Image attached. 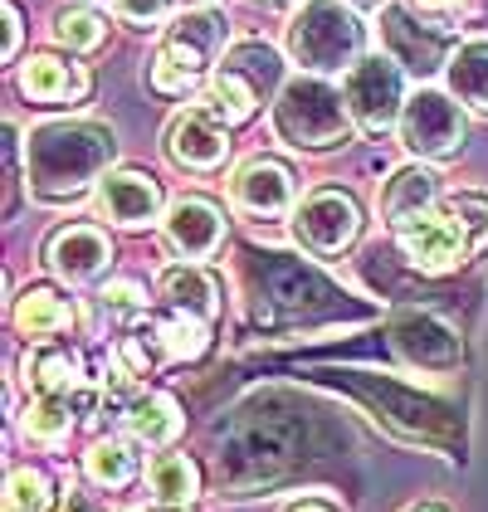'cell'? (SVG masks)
<instances>
[{"label": "cell", "instance_id": "cell-1", "mask_svg": "<svg viewBox=\"0 0 488 512\" xmlns=\"http://www.w3.org/2000/svg\"><path fill=\"white\" fill-rule=\"evenodd\" d=\"M118 157V137L103 122H44L25 142V186L35 200H74Z\"/></svg>", "mask_w": 488, "mask_h": 512}, {"label": "cell", "instance_id": "cell-2", "mask_svg": "<svg viewBox=\"0 0 488 512\" xmlns=\"http://www.w3.org/2000/svg\"><path fill=\"white\" fill-rule=\"evenodd\" d=\"M362 20L347 0H303L288 20V54L308 74H337L352 69L362 54Z\"/></svg>", "mask_w": 488, "mask_h": 512}, {"label": "cell", "instance_id": "cell-3", "mask_svg": "<svg viewBox=\"0 0 488 512\" xmlns=\"http://www.w3.org/2000/svg\"><path fill=\"white\" fill-rule=\"evenodd\" d=\"M274 127L288 147H308V152H323L347 142L352 132V113H347V98L323 79H288L274 98Z\"/></svg>", "mask_w": 488, "mask_h": 512}, {"label": "cell", "instance_id": "cell-4", "mask_svg": "<svg viewBox=\"0 0 488 512\" xmlns=\"http://www.w3.org/2000/svg\"><path fill=\"white\" fill-rule=\"evenodd\" d=\"M225 40H230V25H225L220 10H186L166 30L162 54L152 64V88L157 93H186L225 54Z\"/></svg>", "mask_w": 488, "mask_h": 512}, {"label": "cell", "instance_id": "cell-5", "mask_svg": "<svg viewBox=\"0 0 488 512\" xmlns=\"http://www.w3.org/2000/svg\"><path fill=\"white\" fill-rule=\"evenodd\" d=\"M342 98H347V113L362 127L366 137H381L391 127H401V113H406V79H401V64L391 54H371V59H357L347 69V83H342Z\"/></svg>", "mask_w": 488, "mask_h": 512}, {"label": "cell", "instance_id": "cell-6", "mask_svg": "<svg viewBox=\"0 0 488 512\" xmlns=\"http://www.w3.org/2000/svg\"><path fill=\"white\" fill-rule=\"evenodd\" d=\"M401 142L420 161L459 157V147H464V113H459V103L449 93H440V88L410 93L406 113H401Z\"/></svg>", "mask_w": 488, "mask_h": 512}, {"label": "cell", "instance_id": "cell-7", "mask_svg": "<svg viewBox=\"0 0 488 512\" xmlns=\"http://www.w3.org/2000/svg\"><path fill=\"white\" fill-rule=\"evenodd\" d=\"M401 235V249H406V259L415 269H425V274H445L454 264H464L469 259V249H479V235H474V225L445 205V210H430V215H420V220H410L406 230H396Z\"/></svg>", "mask_w": 488, "mask_h": 512}, {"label": "cell", "instance_id": "cell-8", "mask_svg": "<svg viewBox=\"0 0 488 512\" xmlns=\"http://www.w3.org/2000/svg\"><path fill=\"white\" fill-rule=\"evenodd\" d=\"M293 230L313 254H342L352 239L362 235V210L347 191H313L293 210Z\"/></svg>", "mask_w": 488, "mask_h": 512}, {"label": "cell", "instance_id": "cell-9", "mask_svg": "<svg viewBox=\"0 0 488 512\" xmlns=\"http://www.w3.org/2000/svg\"><path fill=\"white\" fill-rule=\"evenodd\" d=\"M230 200H235V210L259 215V220L284 215L288 205L298 200V176L274 157H249L240 171L230 176Z\"/></svg>", "mask_w": 488, "mask_h": 512}, {"label": "cell", "instance_id": "cell-10", "mask_svg": "<svg viewBox=\"0 0 488 512\" xmlns=\"http://www.w3.org/2000/svg\"><path fill=\"white\" fill-rule=\"evenodd\" d=\"M166 152H171V161L181 171H215L220 161L230 157V127L210 108H186L166 127Z\"/></svg>", "mask_w": 488, "mask_h": 512}, {"label": "cell", "instance_id": "cell-11", "mask_svg": "<svg viewBox=\"0 0 488 512\" xmlns=\"http://www.w3.org/2000/svg\"><path fill=\"white\" fill-rule=\"evenodd\" d=\"M44 259H49V269L64 278V283H93V278L108 274L113 244H108L103 230H93V225H69V230H54V235H49Z\"/></svg>", "mask_w": 488, "mask_h": 512}, {"label": "cell", "instance_id": "cell-12", "mask_svg": "<svg viewBox=\"0 0 488 512\" xmlns=\"http://www.w3.org/2000/svg\"><path fill=\"white\" fill-rule=\"evenodd\" d=\"M381 35H386L391 59H396L401 69H410V74H420V79L435 74L440 64H449L445 59L449 35L445 30H420L406 5H386V10H381Z\"/></svg>", "mask_w": 488, "mask_h": 512}, {"label": "cell", "instance_id": "cell-13", "mask_svg": "<svg viewBox=\"0 0 488 512\" xmlns=\"http://www.w3.org/2000/svg\"><path fill=\"white\" fill-rule=\"evenodd\" d=\"M98 215L127 230H142L162 215V186L147 171H108L98 181Z\"/></svg>", "mask_w": 488, "mask_h": 512}, {"label": "cell", "instance_id": "cell-14", "mask_svg": "<svg viewBox=\"0 0 488 512\" xmlns=\"http://www.w3.org/2000/svg\"><path fill=\"white\" fill-rule=\"evenodd\" d=\"M225 239V215L201 196H181L166 215V244L181 259H210Z\"/></svg>", "mask_w": 488, "mask_h": 512}, {"label": "cell", "instance_id": "cell-15", "mask_svg": "<svg viewBox=\"0 0 488 512\" xmlns=\"http://www.w3.org/2000/svg\"><path fill=\"white\" fill-rule=\"evenodd\" d=\"M20 88H25V98H35V103H49V108H59V103H83L88 98V69L74 64V59H59V54H35L25 69H20Z\"/></svg>", "mask_w": 488, "mask_h": 512}, {"label": "cell", "instance_id": "cell-16", "mask_svg": "<svg viewBox=\"0 0 488 512\" xmlns=\"http://www.w3.org/2000/svg\"><path fill=\"white\" fill-rule=\"evenodd\" d=\"M435 205H440V176H435L430 166H401V171L386 181V191H381V215H386L396 230H406L410 220L430 215Z\"/></svg>", "mask_w": 488, "mask_h": 512}, {"label": "cell", "instance_id": "cell-17", "mask_svg": "<svg viewBox=\"0 0 488 512\" xmlns=\"http://www.w3.org/2000/svg\"><path fill=\"white\" fill-rule=\"evenodd\" d=\"M20 371H25V386L35 395H69L79 391L83 381V361L74 347H64V342H35L25 361H20Z\"/></svg>", "mask_w": 488, "mask_h": 512}, {"label": "cell", "instance_id": "cell-18", "mask_svg": "<svg viewBox=\"0 0 488 512\" xmlns=\"http://www.w3.org/2000/svg\"><path fill=\"white\" fill-rule=\"evenodd\" d=\"M15 332L20 337H30V342H49V337H59V332H69L74 327V303L64 298V293H54V288H25L20 298H15Z\"/></svg>", "mask_w": 488, "mask_h": 512}, {"label": "cell", "instance_id": "cell-19", "mask_svg": "<svg viewBox=\"0 0 488 512\" xmlns=\"http://www.w3.org/2000/svg\"><path fill=\"white\" fill-rule=\"evenodd\" d=\"M157 288H162V298L176 308V313L186 317H201L210 322L215 308H220V288H215V278L205 274L201 264H166L162 274H157Z\"/></svg>", "mask_w": 488, "mask_h": 512}, {"label": "cell", "instance_id": "cell-20", "mask_svg": "<svg viewBox=\"0 0 488 512\" xmlns=\"http://www.w3.org/2000/svg\"><path fill=\"white\" fill-rule=\"evenodd\" d=\"M122 425L137 444H171L181 434V410L171 395H137L132 405H122Z\"/></svg>", "mask_w": 488, "mask_h": 512}, {"label": "cell", "instance_id": "cell-21", "mask_svg": "<svg viewBox=\"0 0 488 512\" xmlns=\"http://www.w3.org/2000/svg\"><path fill=\"white\" fill-rule=\"evenodd\" d=\"M445 74H449V93H454L464 108L488 113V40L459 44V49L449 54Z\"/></svg>", "mask_w": 488, "mask_h": 512}, {"label": "cell", "instance_id": "cell-22", "mask_svg": "<svg viewBox=\"0 0 488 512\" xmlns=\"http://www.w3.org/2000/svg\"><path fill=\"white\" fill-rule=\"evenodd\" d=\"M264 103V93L254 88V79H244L235 64H220L215 69V79L205 83V108L215 113V118L225 122H244V118H254V108Z\"/></svg>", "mask_w": 488, "mask_h": 512}, {"label": "cell", "instance_id": "cell-23", "mask_svg": "<svg viewBox=\"0 0 488 512\" xmlns=\"http://www.w3.org/2000/svg\"><path fill=\"white\" fill-rule=\"evenodd\" d=\"M20 430L40 449H59L74 434V405H69V395H35L30 410H25V420H20Z\"/></svg>", "mask_w": 488, "mask_h": 512}, {"label": "cell", "instance_id": "cell-24", "mask_svg": "<svg viewBox=\"0 0 488 512\" xmlns=\"http://www.w3.org/2000/svg\"><path fill=\"white\" fill-rule=\"evenodd\" d=\"M83 469H88V478H93L98 488H127V483L142 473V454H137L127 439H98V444L88 449Z\"/></svg>", "mask_w": 488, "mask_h": 512}, {"label": "cell", "instance_id": "cell-25", "mask_svg": "<svg viewBox=\"0 0 488 512\" xmlns=\"http://www.w3.org/2000/svg\"><path fill=\"white\" fill-rule=\"evenodd\" d=\"M147 478H152V498L166 503V508H186V503L201 493V469H196L186 454H162Z\"/></svg>", "mask_w": 488, "mask_h": 512}, {"label": "cell", "instance_id": "cell-26", "mask_svg": "<svg viewBox=\"0 0 488 512\" xmlns=\"http://www.w3.org/2000/svg\"><path fill=\"white\" fill-rule=\"evenodd\" d=\"M157 352L166 356V361H191V356L205 352V322L201 317H171V322H162L157 327Z\"/></svg>", "mask_w": 488, "mask_h": 512}, {"label": "cell", "instance_id": "cell-27", "mask_svg": "<svg viewBox=\"0 0 488 512\" xmlns=\"http://www.w3.org/2000/svg\"><path fill=\"white\" fill-rule=\"evenodd\" d=\"M54 40L64 49H98L103 44V15L88 5H69L54 15Z\"/></svg>", "mask_w": 488, "mask_h": 512}, {"label": "cell", "instance_id": "cell-28", "mask_svg": "<svg viewBox=\"0 0 488 512\" xmlns=\"http://www.w3.org/2000/svg\"><path fill=\"white\" fill-rule=\"evenodd\" d=\"M49 478L40 469H15L5 483V512H49Z\"/></svg>", "mask_w": 488, "mask_h": 512}, {"label": "cell", "instance_id": "cell-29", "mask_svg": "<svg viewBox=\"0 0 488 512\" xmlns=\"http://www.w3.org/2000/svg\"><path fill=\"white\" fill-rule=\"evenodd\" d=\"M113 10H118L127 25H137V30H152V25H162L166 0H113Z\"/></svg>", "mask_w": 488, "mask_h": 512}, {"label": "cell", "instance_id": "cell-30", "mask_svg": "<svg viewBox=\"0 0 488 512\" xmlns=\"http://www.w3.org/2000/svg\"><path fill=\"white\" fill-rule=\"evenodd\" d=\"M20 137L15 127H5V215H15V191H20Z\"/></svg>", "mask_w": 488, "mask_h": 512}, {"label": "cell", "instance_id": "cell-31", "mask_svg": "<svg viewBox=\"0 0 488 512\" xmlns=\"http://www.w3.org/2000/svg\"><path fill=\"white\" fill-rule=\"evenodd\" d=\"M103 308H118V313H142V308H147V293H142L137 283H127V278H122V283H108V288H103Z\"/></svg>", "mask_w": 488, "mask_h": 512}, {"label": "cell", "instance_id": "cell-32", "mask_svg": "<svg viewBox=\"0 0 488 512\" xmlns=\"http://www.w3.org/2000/svg\"><path fill=\"white\" fill-rule=\"evenodd\" d=\"M0 54H5V64L20 54V5L15 0H5V49Z\"/></svg>", "mask_w": 488, "mask_h": 512}, {"label": "cell", "instance_id": "cell-33", "mask_svg": "<svg viewBox=\"0 0 488 512\" xmlns=\"http://www.w3.org/2000/svg\"><path fill=\"white\" fill-rule=\"evenodd\" d=\"M59 512H103V508H98V498H93V493H83L79 483H69V488H64V503H59Z\"/></svg>", "mask_w": 488, "mask_h": 512}, {"label": "cell", "instance_id": "cell-34", "mask_svg": "<svg viewBox=\"0 0 488 512\" xmlns=\"http://www.w3.org/2000/svg\"><path fill=\"white\" fill-rule=\"evenodd\" d=\"M415 5H430V10H449V5H459V0H415Z\"/></svg>", "mask_w": 488, "mask_h": 512}, {"label": "cell", "instance_id": "cell-35", "mask_svg": "<svg viewBox=\"0 0 488 512\" xmlns=\"http://www.w3.org/2000/svg\"><path fill=\"white\" fill-rule=\"evenodd\" d=\"M176 5H181V10H205L210 0H176Z\"/></svg>", "mask_w": 488, "mask_h": 512}, {"label": "cell", "instance_id": "cell-36", "mask_svg": "<svg viewBox=\"0 0 488 512\" xmlns=\"http://www.w3.org/2000/svg\"><path fill=\"white\" fill-rule=\"evenodd\" d=\"M347 5H352V10H376L381 0H347Z\"/></svg>", "mask_w": 488, "mask_h": 512}, {"label": "cell", "instance_id": "cell-37", "mask_svg": "<svg viewBox=\"0 0 488 512\" xmlns=\"http://www.w3.org/2000/svg\"><path fill=\"white\" fill-rule=\"evenodd\" d=\"M293 512H332V508H323V503H298Z\"/></svg>", "mask_w": 488, "mask_h": 512}, {"label": "cell", "instance_id": "cell-38", "mask_svg": "<svg viewBox=\"0 0 488 512\" xmlns=\"http://www.w3.org/2000/svg\"><path fill=\"white\" fill-rule=\"evenodd\" d=\"M152 512H186V508H166V503H162V508H152Z\"/></svg>", "mask_w": 488, "mask_h": 512}, {"label": "cell", "instance_id": "cell-39", "mask_svg": "<svg viewBox=\"0 0 488 512\" xmlns=\"http://www.w3.org/2000/svg\"><path fill=\"white\" fill-rule=\"evenodd\" d=\"M415 512H440V508H415Z\"/></svg>", "mask_w": 488, "mask_h": 512}]
</instances>
